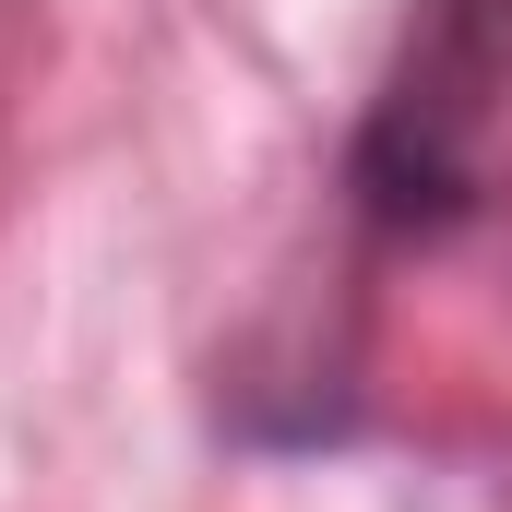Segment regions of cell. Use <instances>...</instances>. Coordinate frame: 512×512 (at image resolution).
<instances>
[{
  "instance_id": "cell-1",
  "label": "cell",
  "mask_w": 512,
  "mask_h": 512,
  "mask_svg": "<svg viewBox=\"0 0 512 512\" xmlns=\"http://www.w3.org/2000/svg\"><path fill=\"white\" fill-rule=\"evenodd\" d=\"M512 108V0H417L382 96L346 143V215L417 251L489 203V131Z\"/></svg>"
}]
</instances>
